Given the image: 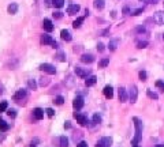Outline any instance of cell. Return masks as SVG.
Listing matches in <instances>:
<instances>
[{"instance_id":"obj_2","label":"cell","mask_w":164,"mask_h":147,"mask_svg":"<svg viewBox=\"0 0 164 147\" xmlns=\"http://www.w3.org/2000/svg\"><path fill=\"white\" fill-rule=\"evenodd\" d=\"M12 98H14V101H17V102L22 104V101H25L26 98H28V91L23 90V89H21V90H18L17 93H15Z\"/></svg>"},{"instance_id":"obj_32","label":"cell","mask_w":164,"mask_h":147,"mask_svg":"<svg viewBox=\"0 0 164 147\" xmlns=\"http://www.w3.org/2000/svg\"><path fill=\"white\" fill-rule=\"evenodd\" d=\"M93 123L94 124L101 123V116H100V114H94V116H93Z\"/></svg>"},{"instance_id":"obj_43","label":"cell","mask_w":164,"mask_h":147,"mask_svg":"<svg viewBox=\"0 0 164 147\" xmlns=\"http://www.w3.org/2000/svg\"><path fill=\"white\" fill-rule=\"evenodd\" d=\"M64 128H71V124H70V121H66V123H64Z\"/></svg>"},{"instance_id":"obj_42","label":"cell","mask_w":164,"mask_h":147,"mask_svg":"<svg viewBox=\"0 0 164 147\" xmlns=\"http://www.w3.org/2000/svg\"><path fill=\"white\" fill-rule=\"evenodd\" d=\"M142 11H144V10H142V8H138V10H135V11H134V12H133V14H131V15H140L141 12H142Z\"/></svg>"},{"instance_id":"obj_18","label":"cell","mask_w":164,"mask_h":147,"mask_svg":"<svg viewBox=\"0 0 164 147\" xmlns=\"http://www.w3.org/2000/svg\"><path fill=\"white\" fill-rule=\"evenodd\" d=\"M96 82H97V78L94 75H90V76H88V79L85 81V85L88 86V87H90V86H94L96 85Z\"/></svg>"},{"instance_id":"obj_7","label":"cell","mask_w":164,"mask_h":147,"mask_svg":"<svg viewBox=\"0 0 164 147\" xmlns=\"http://www.w3.org/2000/svg\"><path fill=\"white\" fill-rule=\"evenodd\" d=\"M89 72H90V70H88V68H81V67H75V74H77V75L79 76V78H88Z\"/></svg>"},{"instance_id":"obj_40","label":"cell","mask_w":164,"mask_h":147,"mask_svg":"<svg viewBox=\"0 0 164 147\" xmlns=\"http://www.w3.org/2000/svg\"><path fill=\"white\" fill-rule=\"evenodd\" d=\"M77 147H88V143L82 140V142H79V143L77 144Z\"/></svg>"},{"instance_id":"obj_5","label":"cell","mask_w":164,"mask_h":147,"mask_svg":"<svg viewBox=\"0 0 164 147\" xmlns=\"http://www.w3.org/2000/svg\"><path fill=\"white\" fill-rule=\"evenodd\" d=\"M111 144H112V138L105 136V138H101L97 142L96 147H111Z\"/></svg>"},{"instance_id":"obj_35","label":"cell","mask_w":164,"mask_h":147,"mask_svg":"<svg viewBox=\"0 0 164 147\" xmlns=\"http://www.w3.org/2000/svg\"><path fill=\"white\" fill-rule=\"evenodd\" d=\"M138 76H140V79H141V81L145 82V81H146V76H148V75H146V72H145V71H140Z\"/></svg>"},{"instance_id":"obj_49","label":"cell","mask_w":164,"mask_h":147,"mask_svg":"<svg viewBox=\"0 0 164 147\" xmlns=\"http://www.w3.org/2000/svg\"><path fill=\"white\" fill-rule=\"evenodd\" d=\"M163 38H164V34H163Z\"/></svg>"},{"instance_id":"obj_10","label":"cell","mask_w":164,"mask_h":147,"mask_svg":"<svg viewBox=\"0 0 164 147\" xmlns=\"http://www.w3.org/2000/svg\"><path fill=\"white\" fill-rule=\"evenodd\" d=\"M43 27L45 31H48V33H51L53 30V25H52V21L51 19H44L43 21Z\"/></svg>"},{"instance_id":"obj_29","label":"cell","mask_w":164,"mask_h":147,"mask_svg":"<svg viewBox=\"0 0 164 147\" xmlns=\"http://www.w3.org/2000/svg\"><path fill=\"white\" fill-rule=\"evenodd\" d=\"M56 105H63V102H64V98H63L62 95H58L56 98H55V101H53Z\"/></svg>"},{"instance_id":"obj_23","label":"cell","mask_w":164,"mask_h":147,"mask_svg":"<svg viewBox=\"0 0 164 147\" xmlns=\"http://www.w3.org/2000/svg\"><path fill=\"white\" fill-rule=\"evenodd\" d=\"M118 44H119V40H112V41H110V45H108L110 51H115L116 48H118Z\"/></svg>"},{"instance_id":"obj_14","label":"cell","mask_w":164,"mask_h":147,"mask_svg":"<svg viewBox=\"0 0 164 147\" xmlns=\"http://www.w3.org/2000/svg\"><path fill=\"white\" fill-rule=\"evenodd\" d=\"M103 91H104V95H105V98H108V100H111L112 97H114V89H112L111 86H105Z\"/></svg>"},{"instance_id":"obj_36","label":"cell","mask_w":164,"mask_h":147,"mask_svg":"<svg viewBox=\"0 0 164 147\" xmlns=\"http://www.w3.org/2000/svg\"><path fill=\"white\" fill-rule=\"evenodd\" d=\"M4 110H7V102L3 101V102H0V113L4 112Z\"/></svg>"},{"instance_id":"obj_28","label":"cell","mask_w":164,"mask_h":147,"mask_svg":"<svg viewBox=\"0 0 164 147\" xmlns=\"http://www.w3.org/2000/svg\"><path fill=\"white\" fill-rule=\"evenodd\" d=\"M146 94H148V97L152 98V100H157V98H159V95L156 94V93H153L152 90H146Z\"/></svg>"},{"instance_id":"obj_44","label":"cell","mask_w":164,"mask_h":147,"mask_svg":"<svg viewBox=\"0 0 164 147\" xmlns=\"http://www.w3.org/2000/svg\"><path fill=\"white\" fill-rule=\"evenodd\" d=\"M123 14H129V8H127V7H125V8H123Z\"/></svg>"},{"instance_id":"obj_17","label":"cell","mask_w":164,"mask_h":147,"mask_svg":"<svg viewBox=\"0 0 164 147\" xmlns=\"http://www.w3.org/2000/svg\"><path fill=\"white\" fill-rule=\"evenodd\" d=\"M81 62L82 63H86V64H90V63L94 62V57L92 55H82L81 56Z\"/></svg>"},{"instance_id":"obj_34","label":"cell","mask_w":164,"mask_h":147,"mask_svg":"<svg viewBox=\"0 0 164 147\" xmlns=\"http://www.w3.org/2000/svg\"><path fill=\"white\" fill-rule=\"evenodd\" d=\"M49 83V79L48 78H41V79H40V86H47Z\"/></svg>"},{"instance_id":"obj_19","label":"cell","mask_w":164,"mask_h":147,"mask_svg":"<svg viewBox=\"0 0 164 147\" xmlns=\"http://www.w3.org/2000/svg\"><path fill=\"white\" fill-rule=\"evenodd\" d=\"M7 11H8V14H11V15L17 14V11H18V4H17V3H11V4L8 5Z\"/></svg>"},{"instance_id":"obj_38","label":"cell","mask_w":164,"mask_h":147,"mask_svg":"<svg viewBox=\"0 0 164 147\" xmlns=\"http://www.w3.org/2000/svg\"><path fill=\"white\" fill-rule=\"evenodd\" d=\"M45 112H47V114H48L49 117H53V114H55L53 109H51V108H47V109H45Z\"/></svg>"},{"instance_id":"obj_30","label":"cell","mask_w":164,"mask_h":147,"mask_svg":"<svg viewBox=\"0 0 164 147\" xmlns=\"http://www.w3.org/2000/svg\"><path fill=\"white\" fill-rule=\"evenodd\" d=\"M56 59H58L59 62H66V57H64V53L60 51V52H58V55H56Z\"/></svg>"},{"instance_id":"obj_39","label":"cell","mask_w":164,"mask_h":147,"mask_svg":"<svg viewBox=\"0 0 164 147\" xmlns=\"http://www.w3.org/2000/svg\"><path fill=\"white\" fill-rule=\"evenodd\" d=\"M97 51H99V52H103V51H104V44H97Z\"/></svg>"},{"instance_id":"obj_15","label":"cell","mask_w":164,"mask_h":147,"mask_svg":"<svg viewBox=\"0 0 164 147\" xmlns=\"http://www.w3.org/2000/svg\"><path fill=\"white\" fill-rule=\"evenodd\" d=\"M127 93H126V89L125 87H119V101L121 102H126L127 101Z\"/></svg>"},{"instance_id":"obj_12","label":"cell","mask_w":164,"mask_h":147,"mask_svg":"<svg viewBox=\"0 0 164 147\" xmlns=\"http://www.w3.org/2000/svg\"><path fill=\"white\" fill-rule=\"evenodd\" d=\"M72 106H74V109H82V106H83V98L82 97H77L75 100L72 101Z\"/></svg>"},{"instance_id":"obj_47","label":"cell","mask_w":164,"mask_h":147,"mask_svg":"<svg viewBox=\"0 0 164 147\" xmlns=\"http://www.w3.org/2000/svg\"><path fill=\"white\" fill-rule=\"evenodd\" d=\"M156 147H164V144H157Z\"/></svg>"},{"instance_id":"obj_27","label":"cell","mask_w":164,"mask_h":147,"mask_svg":"<svg viewBox=\"0 0 164 147\" xmlns=\"http://www.w3.org/2000/svg\"><path fill=\"white\" fill-rule=\"evenodd\" d=\"M28 86H29L32 90H36V89H37V83L34 82V79H29V81H28Z\"/></svg>"},{"instance_id":"obj_48","label":"cell","mask_w":164,"mask_h":147,"mask_svg":"<svg viewBox=\"0 0 164 147\" xmlns=\"http://www.w3.org/2000/svg\"><path fill=\"white\" fill-rule=\"evenodd\" d=\"M133 147H138V146H137V144H134V146H133Z\"/></svg>"},{"instance_id":"obj_46","label":"cell","mask_w":164,"mask_h":147,"mask_svg":"<svg viewBox=\"0 0 164 147\" xmlns=\"http://www.w3.org/2000/svg\"><path fill=\"white\" fill-rule=\"evenodd\" d=\"M3 139H4V135H1V133H0V142H1Z\"/></svg>"},{"instance_id":"obj_11","label":"cell","mask_w":164,"mask_h":147,"mask_svg":"<svg viewBox=\"0 0 164 147\" xmlns=\"http://www.w3.org/2000/svg\"><path fill=\"white\" fill-rule=\"evenodd\" d=\"M81 10V7L78 4H68V7H67V14L68 15H75Z\"/></svg>"},{"instance_id":"obj_8","label":"cell","mask_w":164,"mask_h":147,"mask_svg":"<svg viewBox=\"0 0 164 147\" xmlns=\"http://www.w3.org/2000/svg\"><path fill=\"white\" fill-rule=\"evenodd\" d=\"M74 119L77 120V123H79L81 125H86L88 124V119H86V116H83V114L81 113H74Z\"/></svg>"},{"instance_id":"obj_20","label":"cell","mask_w":164,"mask_h":147,"mask_svg":"<svg viewBox=\"0 0 164 147\" xmlns=\"http://www.w3.org/2000/svg\"><path fill=\"white\" fill-rule=\"evenodd\" d=\"M83 16H79V18H77L75 21H74V23H72V27L74 29H79L81 27V25H82V22H83Z\"/></svg>"},{"instance_id":"obj_45","label":"cell","mask_w":164,"mask_h":147,"mask_svg":"<svg viewBox=\"0 0 164 147\" xmlns=\"http://www.w3.org/2000/svg\"><path fill=\"white\" fill-rule=\"evenodd\" d=\"M3 91H4V87H3V85L0 83V94H3Z\"/></svg>"},{"instance_id":"obj_37","label":"cell","mask_w":164,"mask_h":147,"mask_svg":"<svg viewBox=\"0 0 164 147\" xmlns=\"http://www.w3.org/2000/svg\"><path fill=\"white\" fill-rule=\"evenodd\" d=\"M156 87L161 89V91H164V82L163 81H156Z\"/></svg>"},{"instance_id":"obj_25","label":"cell","mask_w":164,"mask_h":147,"mask_svg":"<svg viewBox=\"0 0 164 147\" xmlns=\"http://www.w3.org/2000/svg\"><path fill=\"white\" fill-rule=\"evenodd\" d=\"M52 4L56 8H62L63 5H64V0H52Z\"/></svg>"},{"instance_id":"obj_26","label":"cell","mask_w":164,"mask_h":147,"mask_svg":"<svg viewBox=\"0 0 164 147\" xmlns=\"http://www.w3.org/2000/svg\"><path fill=\"white\" fill-rule=\"evenodd\" d=\"M59 142H60V147H68V139L66 136H62L59 139Z\"/></svg>"},{"instance_id":"obj_24","label":"cell","mask_w":164,"mask_h":147,"mask_svg":"<svg viewBox=\"0 0 164 147\" xmlns=\"http://www.w3.org/2000/svg\"><path fill=\"white\" fill-rule=\"evenodd\" d=\"M108 64H110V59L105 57V59H103V60L99 62V68H104V67H107Z\"/></svg>"},{"instance_id":"obj_21","label":"cell","mask_w":164,"mask_h":147,"mask_svg":"<svg viewBox=\"0 0 164 147\" xmlns=\"http://www.w3.org/2000/svg\"><path fill=\"white\" fill-rule=\"evenodd\" d=\"M8 128H10V125L6 123L3 119H0V131H1V132H6Z\"/></svg>"},{"instance_id":"obj_22","label":"cell","mask_w":164,"mask_h":147,"mask_svg":"<svg viewBox=\"0 0 164 147\" xmlns=\"http://www.w3.org/2000/svg\"><path fill=\"white\" fill-rule=\"evenodd\" d=\"M93 5H94V8H97V10H103L104 8V0H94Z\"/></svg>"},{"instance_id":"obj_50","label":"cell","mask_w":164,"mask_h":147,"mask_svg":"<svg viewBox=\"0 0 164 147\" xmlns=\"http://www.w3.org/2000/svg\"><path fill=\"white\" fill-rule=\"evenodd\" d=\"M141 1H142V0H141Z\"/></svg>"},{"instance_id":"obj_16","label":"cell","mask_w":164,"mask_h":147,"mask_svg":"<svg viewBox=\"0 0 164 147\" xmlns=\"http://www.w3.org/2000/svg\"><path fill=\"white\" fill-rule=\"evenodd\" d=\"M33 116L36 120H41L44 117V110L41 109V108H36V109L33 110Z\"/></svg>"},{"instance_id":"obj_1","label":"cell","mask_w":164,"mask_h":147,"mask_svg":"<svg viewBox=\"0 0 164 147\" xmlns=\"http://www.w3.org/2000/svg\"><path fill=\"white\" fill-rule=\"evenodd\" d=\"M133 121H134V125H135V136L133 138V140H131V144L134 146V144H137V143L140 142L141 136H142V121H141L138 117H134Z\"/></svg>"},{"instance_id":"obj_6","label":"cell","mask_w":164,"mask_h":147,"mask_svg":"<svg viewBox=\"0 0 164 147\" xmlns=\"http://www.w3.org/2000/svg\"><path fill=\"white\" fill-rule=\"evenodd\" d=\"M137 97H138V90H137V86H131L130 87V93H129V98H130V102L134 104L137 101Z\"/></svg>"},{"instance_id":"obj_31","label":"cell","mask_w":164,"mask_h":147,"mask_svg":"<svg viewBox=\"0 0 164 147\" xmlns=\"http://www.w3.org/2000/svg\"><path fill=\"white\" fill-rule=\"evenodd\" d=\"M7 114L10 116L11 119H14V117H17V110L15 109H7Z\"/></svg>"},{"instance_id":"obj_33","label":"cell","mask_w":164,"mask_h":147,"mask_svg":"<svg viewBox=\"0 0 164 147\" xmlns=\"http://www.w3.org/2000/svg\"><path fill=\"white\" fill-rule=\"evenodd\" d=\"M148 46V41H141V42L137 44V48L138 49H144V48Z\"/></svg>"},{"instance_id":"obj_13","label":"cell","mask_w":164,"mask_h":147,"mask_svg":"<svg viewBox=\"0 0 164 147\" xmlns=\"http://www.w3.org/2000/svg\"><path fill=\"white\" fill-rule=\"evenodd\" d=\"M60 37H62V40L63 41H71V34H70V31L68 30H66V29H63L62 31H60Z\"/></svg>"},{"instance_id":"obj_3","label":"cell","mask_w":164,"mask_h":147,"mask_svg":"<svg viewBox=\"0 0 164 147\" xmlns=\"http://www.w3.org/2000/svg\"><path fill=\"white\" fill-rule=\"evenodd\" d=\"M41 44H44V45H51L52 48H58L56 41L51 36H47V34H44L43 37H41Z\"/></svg>"},{"instance_id":"obj_9","label":"cell","mask_w":164,"mask_h":147,"mask_svg":"<svg viewBox=\"0 0 164 147\" xmlns=\"http://www.w3.org/2000/svg\"><path fill=\"white\" fill-rule=\"evenodd\" d=\"M153 19L157 25H164V12L163 11H157V12L154 14Z\"/></svg>"},{"instance_id":"obj_41","label":"cell","mask_w":164,"mask_h":147,"mask_svg":"<svg viewBox=\"0 0 164 147\" xmlns=\"http://www.w3.org/2000/svg\"><path fill=\"white\" fill-rule=\"evenodd\" d=\"M53 16H55L56 19H60V18H62V12L58 11V12H55V14H53Z\"/></svg>"},{"instance_id":"obj_4","label":"cell","mask_w":164,"mask_h":147,"mask_svg":"<svg viewBox=\"0 0 164 147\" xmlns=\"http://www.w3.org/2000/svg\"><path fill=\"white\" fill-rule=\"evenodd\" d=\"M40 70L44 72H47L49 75H53V74H56V68L52 66V64H48V63H44L40 66Z\"/></svg>"}]
</instances>
